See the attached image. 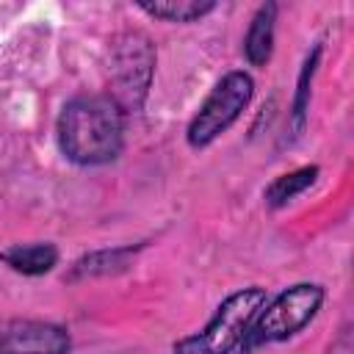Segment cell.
<instances>
[{"label":"cell","instance_id":"8","mask_svg":"<svg viewBox=\"0 0 354 354\" xmlns=\"http://www.w3.org/2000/svg\"><path fill=\"white\" fill-rule=\"evenodd\" d=\"M274 17H277V6H274V3H266V6H260V11L254 14V19H252V25H249V30H246L243 50H246L249 64H254V66H263V64L271 58Z\"/></svg>","mask_w":354,"mask_h":354},{"label":"cell","instance_id":"10","mask_svg":"<svg viewBox=\"0 0 354 354\" xmlns=\"http://www.w3.org/2000/svg\"><path fill=\"white\" fill-rule=\"evenodd\" d=\"M315 174H318V166H304V169H296L290 174H282L277 177L268 188H266V202L271 207H279L285 202H290L293 196H299L304 188H310L315 183Z\"/></svg>","mask_w":354,"mask_h":354},{"label":"cell","instance_id":"11","mask_svg":"<svg viewBox=\"0 0 354 354\" xmlns=\"http://www.w3.org/2000/svg\"><path fill=\"white\" fill-rule=\"evenodd\" d=\"M315 61H318V47H315V53H313V58L304 64V69H301V77H299V91H296V102H293V116H296V127H301V122H304V108H307V83H310V77H313V72H315Z\"/></svg>","mask_w":354,"mask_h":354},{"label":"cell","instance_id":"7","mask_svg":"<svg viewBox=\"0 0 354 354\" xmlns=\"http://www.w3.org/2000/svg\"><path fill=\"white\" fill-rule=\"evenodd\" d=\"M0 260L19 274L39 277V274H47L58 263V249L53 243H17L0 252Z\"/></svg>","mask_w":354,"mask_h":354},{"label":"cell","instance_id":"3","mask_svg":"<svg viewBox=\"0 0 354 354\" xmlns=\"http://www.w3.org/2000/svg\"><path fill=\"white\" fill-rule=\"evenodd\" d=\"M321 304H324L321 285H315V282L290 285L288 290H282L279 296H274L268 304L260 307V313L254 315V321L241 343V351L249 354L257 346H268V343L293 337L318 315Z\"/></svg>","mask_w":354,"mask_h":354},{"label":"cell","instance_id":"1","mask_svg":"<svg viewBox=\"0 0 354 354\" xmlns=\"http://www.w3.org/2000/svg\"><path fill=\"white\" fill-rule=\"evenodd\" d=\"M124 144V111L111 97H75L58 116V147L80 166L119 158Z\"/></svg>","mask_w":354,"mask_h":354},{"label":"cell","instance_id":"5","mask_svg":"<svg viewBox=\"0 0 354 354\" xmlns=\"http://www.w3.org/2000/svg\"><path fill=\"white\" fill-rule=\"evenodd\" d=\"M152 69H155V53L149 39L141 33H124L116 41L113 58H111V80H113L111 100L124 113L141 108L152 80Z\"/></svg>","mask_w":354,"mask_h":354},{"label":"cell","instance_id":"9","mask_svg":"<svg viewBox=\"0 0 354 354\" xmlns=\"http://www.w3.org/2000/svg\"><path fill=\"white\" fill-rule=\"evenodd\" d=\"M144 14L166 22H196L205 14L213 11V3H199V0H160V3H141L138 6Z\"/></svg>","mask_w":354,"mask_h":354},{"label":"cell","instance_id":"2","mask_svg":"<svg viewBox=\"0 0 354 354\" xmlns=\"http://www.w3.org/2000/svg\"><path fill=\"white\" fill-rule=\"evenodd\" d=\"M266 304L263 288H243L232 296H227L213 318L194 335H185L174 343V354H230L241 348L254 315Z\"/></svg>","mask_w":354,"mask_h":354},{"label":"cell","instance_id":"6","mask_svg":"<svg viewBox=\"0 0 354 354\" xmlns=\"http://www.w3.org/2000/svg\"><path fill=\"white\" fill-rule=\"evenodd\" d=\"M64 326L47 321H14L0 329V354H69Z\"/></svg>","mask_w":354,"mask_h":354},{"label":"cell","instance_id":"4","mask_svg":"<svg viewBox=\"0 0 354 354\" xmlns=\"http://www.w3.org/2000/svg\"><path fill=\"white\" fill-rule=\"evenodd\" d=\"M254 91V83L246 72H230L224 75L216 88L207 94V100L199 105L196 116L188 124V144L191 147H207L216 141L249 105Z\"/></svg>","mask_w":354,"mask_h":354}]
</instances>
